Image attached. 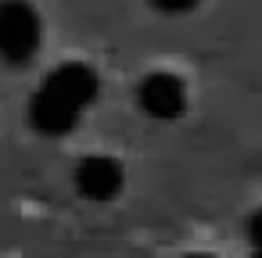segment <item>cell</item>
<instances>
[{"mask_svg":"<svg viewBox=\"0 0 262 258\" xmlns=\"http://www.w3.org/2000/svg\"><path fill=\"white\" fill-rule=\"evenodd\" d=\"M248 240H251V251H262V208L248 215Z\"/></svg>","mask_w":262,"mask_h":258,"instance_id":"cell-5","label":"cell"},{"mask_svg":"<svg viewBox=\"0 0 262 258\" xmlns=\"http://www.w3.org/2000/svg\"><path fill=\"white\" fill-rule=\"evenodd\" d=\"M187 258H215V254H187Z\"/></svg>","mask_w":262,"mask_h":258,"instance_id":"cell-7","label":"cell"},{"mask_svg":"<svg viewBox=\"0 0 262 258\" xmlns=\"http://www.w3.org/2000/svg\"><path fill=\"white\" fill-rule=\"evenodd\" d=\"M40 51V15L26 0H0V61L26 65Z\"/></svg>","mask_w":262,"mask_h":258,"instance_id":"cell-2","label":"cell"},{"mask_svg":"<svg viewBox=\"0 0 262 258\" xmlns=\"http://www.w3.org/2000/svg\"><path fill=\"white\" fill-rule=\"evenodd\" d=\"M151 4L158 11H165V15H183V11H190L198 4V0H151Z\"/></svg>","mask_w":262,"mask_h":258,"instance_id":"cell-6","label":"cell"},{"mask_svg":"<svg viewBox=\"0 0 262 258\" xmlns=\"http://www.w3.org/2000/svg\"><path fill=\"white\" fill-rule=\"evenodd\" d=\"M137 104L151 119H180L187 111V86L172 72H151L137 86Z\"/></svg>","mask_w":262,"mask_h":258,"instance_id":"cell-3","label":"cell"},{"mask_svg":"<svg viewBox=\"0 0 262 258\" xmlns=\"http://www.w3.org/2000/svg\"><path fill=\"white\" fill-rule=\"evenodd\" d=\"M251 258H262V251H251Z\"/></svg>","mask_w":262,"mask_h":258,"instance_id":"cell-8","label":"cell"},{"mask_svg":"<svg viewBox=\"0 0 262 258\" xmlns=\"http://www.w3.org/2000/svg\"><path fill=\"white\" fill-rule=\"evenodd\" d=\"M97 101V76L83 61L58 65L29 101V126L43 136H65L76 129L79 115Z\"/></svg>","mask_w":262,"mask_h":258,"instance_id":"cell-1","label":"cell"},{"mask_svg":"<svg viewBox=\"0 0 262 258\" xmlns=\"http://www.w3.org/2000/svg\"><path fill=\"white\" fill-rule=\"evenodd\" d=\"M76 190L86 201H112L122 190V165L108 154H90L76 165Z\"/></svg>","mask_w":262,"mask_h":258,"instance_id":"cell-4","label":"cell"}]
</instances>
